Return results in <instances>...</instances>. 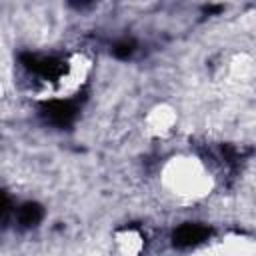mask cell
Listing matches in <instances>:
<instances>
[{"label": "cell", "mask_w": 256, "mask_h": 256, "mask_svg": "<svg viewBox=\"0 0 256 256\" xmlns=\"http://www.w3.org/2000/svg\"><path fill=\"white\" fill-rule=\"evenodd\" d=\"M42 112H44V116H46L48 122L64 128V126H70L72 120L76 118L78 106H76L74 100H54V102L44 104Z\"/></svg>", "instance_id": "obj_1"}, {"label": "cell", "mask_w": 256, "mask_h": 256, "mask_svg": "<svg viewBox=\"0 0 256 256\" xmlns=\"http://www.w3.org/2000/svg\"><path fill=\"white\" fill-rule=\"evenodd\" d=\"M208 234H210V230L202 224H182L174 232V246H180V248L194 246V244L202 242Z\"/></svg>", "instance_id": "obj_2"}, {"label": "cell", "mask_w": 256, "mask_h": 256, "mask_svg": "<svg viewBox=\"0 0 256 256\" xmlns=\"http://www.w3.org/2000/svg\"><path fill=\"white\" fill-rule=\"evenodd\" d=\"M22 62L28 70L42 74L46 78H54L60 72V62H56L54 58H38L34 54H26V56H22Z\"/></svg>", "instance_id": "obj_3"}, {"label": "cell", "mask_w": 256, "mask_h": 256, "mask_svg": "<svg viewBox=\"0 0 256 256\" xmlns=\"http://www.w3.org/2000/svg\"><path fill=\"white\" fill-rule=\"evenodd\" d=\"M42 216H44V210H42V206L40 204H36V202H26L20 210H18V222L22 224V226H36L40 220H42Z\"/></svg>", "instance_id": "obj_4"}, {"label": "cell", "mask_w": 256, "mask_h": 256, "mask_svg": "<svg viewBox=\"0 0 256 256\" xmlns=\"http://www.w3.org/2000/svg\"><path fill=\"white\" fill-rule=\"evenodd\" d=\"M112 52H114V56H118V58H128V56L134 52V42H132V40H122V42H118V44L112 48Z\"/></svg>", "instance_id": "obj_5"}, {"label": "cell", "mask_w": 256, "mask_h": 256, "mask_svg": "<svg viewBox=\"0 0 256 256\" xmlns=\"http://www.w3.org/2000/svg\"><path fill=\"white\" fill-rule=\"evenodd\" d=\"M8 208H10V206H8V198L0 192V216H4V214L8 212Z\"/></svg>", "instance_id": "obj_6"}]
</instances>
